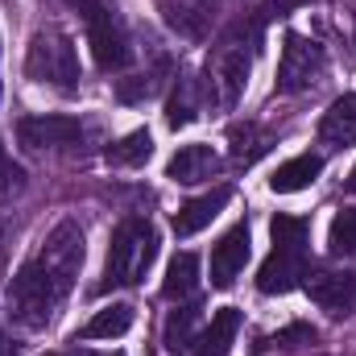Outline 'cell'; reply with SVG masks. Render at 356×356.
Segmentation results:
<instances>
[{
  "label": "cell",
  "mask_w": 356,
  "mask_h": 356,
  "mask_svg": "<svg viewBox=\"0 0 356 356\" xmlns=\"http://www.w3.org/2000/svg\"><path fill=\"white\" fill-rule=\"evenodd\" d=\"M162 17H166V25L178 29L182 38H203V13L199 8H191V4H175V0H162Z\"/></svg>",
  "instance_id": "obj_22"
},
{
  "label": "cell",
  "mask_w": 356,
  "mask_h": 356,
  "mask_svg": "<svg viewBox=\"0 0 356 356\" xmlns=\"http://www.w3.org/2000/svg\"><path fill=\"white\" fill-rule=\"evenodd\" d=\"M199 108H203L199 83H195V79H178L175 95H170V104H166V124H170V129H182V124H191V120L199 116Z\"/></svg>",
  "instance_id": "obj_19"
},
{
  "label": "cell",
  "mask_w": 356,
  "mask_h": 356,
  "mask_svg": "<svg viewBox=\"0 0 356 356\" xmlns=\"http://www.w3.org/2000/svg\"><path fill=\"white\" fill-rule=\"evenodd\" d=\"M195 323H199V307H178L170 311V319H166V332H162V344H166V353H191L195 348Z\"/></svg>",
  "instance_id": "obj_18"
},
{
  "label": "cell",
  "mask_w": 356,
  "mask_h": 356,
  "mask_svg": "<svg viewBox=\"0 0 356 356\" xmlns=\"http://www.w3.org/2000/svg\"><path fill=\"white\" fill-rule=\"evenodd\" d=\"M315 340V327H307V323H290L286 332H277L269 344H277V348H294V344H311Z\"/></svg>",
  "instance_id": "obj_24"
},
{
  "label": "cell",
  "mask_w": 356,
  "mask_h": 356,
  "mask_svg": "<svg viewBox=\"0 0 356 356\" xmlns=\"http://www.w3.org/2000/svg\"><path fill=\"white\" fill-rule=\"evenodd\" d=\"M269 232H273V253L257 273V290L261 294H290L307 277V220L273 216Z\"/></svg>",
  "instance_id": "obj_3"
},
{
  "label": "cell",
  "mask_w": 356,
  "mask_h": 356,
  "mask_svg": "<svg viewBox=\"0 0 356 356\" xmlns=\"http://www.w3.org/2000/svg\"><path fill=\"white\" fill-rule=\"evenodd\" d=\"M158 257V232L149 220L141 216H129L116 224L112 241H108V266H104V282L99 290H112V286H137L149 266Z\"/></svg>",
  "instance_id": "obj_2"
},
{
  "label": "cell",
  "mask_w": 356,
  "mask_h": 356,
  "mask_svg": "<svg viewBox=\"0 0 356 356\" xmlns=\"http://www.w3.org/2000/svg\"><path fill=\"white\" fill-rule=\"evenodd\" d=\"M25 75L33 83H46L54 91H75L79 88V54L75 42L63 29H38L25 54Z\"/></svg>",
  "instance_id": "obj_4"
},
{
  "label": "cell",
  "mask_w": 356,
  "mask_h": 356,
  "mask_svg": "<svg viewBox=\"0 0 356 356\" xmlns=\"http://www.w3.org/2000/svg\"><path fill=\"white\" fill-rule=\"evenodd\" d=\"M133 327V307L129 302H112L104 311H95L83 327V340H116Z\"/></svg>",
  "instance_id": "obj_16"
},
{
  "label": "cell",
  "mask_w": 356,
  "mask_h": 356,
  "mask_svg": "<svg viewBox=\"0 0 356 356\" xmlns=\"http://www.w3.org/2000/svg\"><path fill=\"white\" fill-rule=\"evenodd\" d=\"M79 13H83V25H88V42H91V54H95V67L99 71H120L133 50H129V38L116 21V13L104 4V0H71Z\"/></svg>",
  "instance_id": "obj_6"
},
{
  "label": "cell",
  "mask_w": 356,
  "mask_h": 356,
  "mask_svg": "<svg viewBox=\"0 0 356 356\" xmlns=\"http://www.w3.org/2000/svg\"><path fill=\"white\" fill-rule=\"evenodd\" d=\"M319 175H323V158H319V154H298V158H290V162H282V166L273 170L269 186H273L277 195H294V191L311 186Z\"/></svg>",
  "instance_id": "obj_14"
},
{
  "label": "cell",
  "mask_w": 356,
  "mask_h": 356,
  "mask_svg": "<svg viewBox=\"0 0 356 356\" xmlns=\"http://www.w3.org/2000/svg\"><path fill=\"white\" fill-rule=\"evenodd\" d=\"M253 54H257L253 38L232 33V38H224V42H220L216 58L207 63V95H211L216 104L232 108V104L245 95L249 71H253Z\"/></svg>",
  "instance_id": "obj_5"
},
{
  "label": "cell",
  "mask_w": 356,
  "mask_h": 356,
  "mask_svg": "<svg viewBox=\"0 0 356 356\" xmlns=\"http://www.w3.org/2000/svg\"><path fill=\"white\" fill-rule=\"evenodd\" d=\"M236 332H241V311L236 307H220L211 315V323L203 327V336L195 340V356H224L232 348Z\"/></svg>",
  "instance_id": "obj_13"
},
{
  "label": "cell",
  "mask_w": 356,
  "mask_h": 356,
  "mask_svg": "<svg viewBox=\"0 0 356 356\" xmlns=\"http://www.w3.org/2000/svg\"><path fill=\"white\" fill-rule=\"evenodd\" d=\"M0 356H17V344H13L4 332H0Z\"/></svg>",
  "instance_id": "obj_26"
},
{
  "label": "cell",
  "mask_w": 356,
  "mask_h": 356,
  "mask_svg": "<svg viewBox=\"0 0 356 356\" xmlns=\"http://www.w3.org/2000/svg\"><path fill=\"white\" fill-rule=\"evenodd\" d=\"M319 141L323 145H356V91L340 95L323 120H319Z\"/></svg>",
  "instance_id": "obj_12"
},
{
  "label": "cell",
  "mask_w": 356,
  "mask_h": 356,
  "mask_svg": "<svg viewBox=\"0 0 356 356\" xmlns=\"http://www.w3.org/2000/svg\"><path fill=\"white\" fill-rule=\"evenodd\" d=\"M195 286H199V257L195 253H178L170 269H166V282H162V294L170 298V302H186L191 294H195Z\"/></svg>",
  "instance_id": "obj_17"
},
{
  "label": "cell",
  "mask_w": 356,
  "mask_h": 356,
  "mask_svg": "<svg viewBox=\"0 0 356 356\" xmlns=\"http://www.w3.org/2000/svg\"><path fill=\"white\" fill-rule=\"evenodd\" d=\"M220 162H216V154H211V145H182L175 158L166 162V178H175V182H203V178H211Z\"/></svg>",
  "instance_id": "obj_15"
},
{
  "label": "cell",
  "mask_w": 356,
  "mask_h": 356,
  "mask_svg": "<svg viewBox=\"0 0 356 356\" xmlns=\"http://www.w3.org/2000/svg\"><path fill=\"white\" fill-rule=\"evenodd\" d=\"M149 154H154V137H149L145 129H137V133H129L120 145L108 149V162H112V166H145Z\"/></svg>",
  "instance_id": "obj_20"
},
{
  "label": "cell",
  "mask_w": 356,
  "mask_h": 356,
  "mask_svg": "<svg viewBox=\"0 0 356 356\" xmlns=\"http://www.w3.org/2000/svg\"><path fill=\"white\" fill-rule=\"evenodd\" d=\"M158 75H162V67H158V71H149V75H133V79H120V88H116V95H120L124 104L149 99V95L158 91Z\"/></svg>",
  "instance_id": "obj_23"
},
{
  "label": "cell",
  "mask_w": 356,
  "mask_h": 356,
  "mask_svg": "<svg viewBox=\"0 0 356 356\" xmlns=\"http://www.w3.org/2000/svg\"><path fill=\"white\" fill-rule=\"evenodd\" d=\"M116 356H120V353H116Z\"/></svg>",
  "instance_id": "obj_29"
},
{
  "label": "cell",
  "mask_w": 356,
  "mask_h": 356,
  "mask_svg": "<svg viewBox=\"0 0 356 356\" xmlns=\"http://www.w3.org/2000/svg\"><path fill=\"white\" fill-rule=\"evenodd\" d=\"M353 178H356V170H353Z\"/></svg>",
  "instance_id": "obj_28"
},
{
  "label": "cell",
  "mask_w": 356,
  "mask_h": 356,
  "mask_svg": "<svg viewBox=\"0 0 356 356\" xmlns=\"http://www.w3.org/2000/svg\"><path fill=\"white\" fill-rule=\"evenodd\" d=\"M17 137L25 149H67L75 141H83V124L75 116H58V112H42V116H25L17 124Z\"/></svg>",
  "instance_id": "obj_9"
},
{
  "label": "cell",
  "mask_w": 356,
  "mask_h": 356,
  "mask_svg": "<svg viewBox=\"0 0 356 356\" xmlns=\"http://www.w3.org/2000/svg\"><path fill=\"white\" fill-rule=\"evenodd\" d=\"M327 71V54L319 42L302 38V33H286L282 46V63H277V91L282 95H298V91L315 88Z\"/></svg>",
  "instance_id": "obj_7"
},
{
  "label": "cell",
  "mask_w": 356,
  "mask_h": 356,
  "mask_svg": "<svg viewBox=\"0 0 356 356\" xmlns=\"http://www.w3.org/2000/svg\"><path fill=\"white\" fill-rule=\"evenodd\" d=\"M327 249H332V257H356V207L336 211L332 232H327Z\"/></svg>",
  "instance_id": "obj_21"
},
{
  "label": "cell",
  "mask_w": 356,
  "mask_h": 356,
  "mask_svg": "<svg viewBox=\"0 0 356 356\" xmlns=\"http://www.w3.org/2000/svg\"><path fill=\"white\" fill-rule=\"evenodd\" d=\"M46 356H58V353H46Z\"/></svg>",
  "instance_id": "obj_27"
},
{
  "label": "cell",
  "mask_w": 356,
  "mask_h": 356,
  "mask_svg": "<svg viewBox=\"0 0 356 356\" xmlns=\"http://www.w3.org/2000/svg\"><path fill=\"white\" fill-rule=\"evenodd\" d=\"M228 199H232V186H216V191H207V195L182 203L175 211V232L178 236H195L199 228H207V224L228 207Z\"/></svg>",
  "instance_id": "obj_11"
},
{
  "label": "cell",
  "mask_w": 356,
  "mask_h": 356,
  "mask_svg": "<svg viewBox=\"0 0 356 356\" xmlns=\"http://www.w3.org/2000/svg\"><path fill=\"white\" fill-rule=\"evenodd\" d=\"M17 178H21V170L13 166V158H8V149H4V137H0V191H4V186H17Z\"/></svg>",
  "instance_id": "obj_25"
},
{
  "label": "cell",
  "mask_w": 356,
  "mask_h": 356,
  "mask_svg": "<svg viewBox=\"0 0 356 356\" xmlns=\"http://www.w3.org/2000/svg\"><path fill=\"white\" fill-rule=\"evenodd\" d=\"M79 269H83V228L75 220H63L46 232L38 253L13 273V282L4 290V315L25 332L50 327L79 277Z\"/></svg>",
  "instance_id": "obj_1"
},
{
  "label": "cell",
  "mask_w": 356,
  "mask_h": 356,
  "mask_svg": "<svg viewBox=\"0 0 356 356\" xmlns=\"http://www.w3.org/2000/svg\"><path fill=\"white\" fill-rule=\"evenodd\" d=\"M307 294L319 302L332 319H344L356 311V269H315L307 273Z\"/></svg>",
  "instance_id": "obj_8"
},
{
  "label": "cell",
  "mask_w": 356,
  "mask_h": 356,
  "mask_svg": "<svg viewBox=\"0 0 356 356\" xmlns=\"http://www.w3.org/2000/svg\"><path fill=\"white\" fill-rule=\"evenodd\" d=\"M249 266V224H236L220 236V245L211 249V286L228 290Z\"/></svg>",
  "instance_id": "obj_10"
}]
</instances>
